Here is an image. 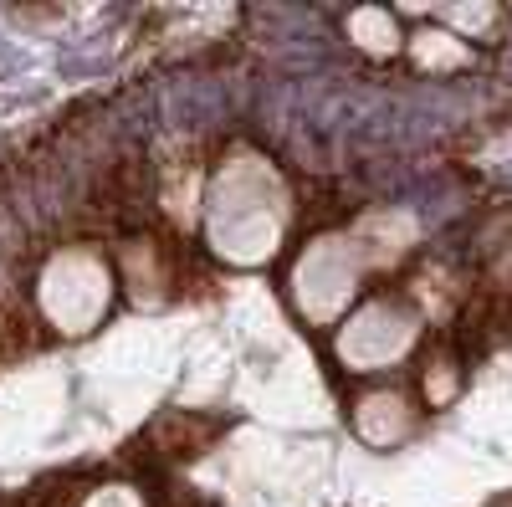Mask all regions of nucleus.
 I'll list each match as a JSON object with an SVG mask.
<instances>
[{"label": "nucleus", "instance_id": "nucleus-1", "mask_svg": "<svg viewBox=\"0 0 512 507\" xmlns=\"http://www.w3.org/2000/svg\"><path fill=\"white\" fill-rule=\"evenodd\" d=\"M200 221L205 241L231 267H262L282 251L292 205L277 180V169L262 154H231L200 190Z\"/></svg>", "mask_w": 512, "mask_h": 507}, {"label": "nucleus", "instance_id": "nucleus-7", "mask_svg": "<svg viewBox=\"0 0 512 507\" xmlns=\"http://www.w3.org/2000/svg\"><path fill=\"white\" fill-rule=\"evenodd\" d=\"M410 62L420 67V72H461L466 62H472V47L456 36V31H446V26H420V31H410Z\"/></svg>", "mask_w": 512, "mask_h": 507}, {"label": "nucleus", "instance_id": "nucleus-8", "mask_svg": "<svg viewBox=\"0 0 512 507\" xmlns=\"http://www.w3.org/2000/svg\"><path fill=\"white\" fill-rule=\"evenodd\" d=\"M349 41L369 57H395L405 47V31H400V16L384 11V6H359L349 11Z\"/></svg>", "mask_w": 512, "mask_h": 507}, {"label": "nucleus", "instance_id": "nucleus-6", "mask_svg": "<svg viewBox=\"0 0 512 507\" xmlns=\"http://www.w3.org/2000/svg\"><path fill=\"white\" fill-rule=\"evenodd\" d=\"M349 236L359 241L369 272H390L405 251L415 246V216H410V210H369V216Z\"/></svg>", "mask_w": 512, "mask_h": 507}, {"label": "nucleus", "instance_id": "nucleus-10", "mask_svg": "<svg viewBox=\"0 0 512 507\" xmlns=\"http://www.w3.org/2000/svg\"><path fill=\"white\" fill-rule=\"evenodd\" d=\"M77 507H149V502H144V492L134 482H103V487H93L88 497H82Z\"/></svg>", "mask_w": 512, "mask_h": 507}, {"label": "nucleus", "instance_id": "nucleus-9", "mask_svg": "<svg viewBox=\"0 0 512 507\" xmlns=\"http://www.w3.org/2000/svg\"><path fill=\"white\" fill-rule=\"evenodd\" d=\"M425 21H441L456 36H482L502 21V6H425Z\"/></svg>", "mask_w": 512, "mask_h": 507}, {"label": "nucleus", "instance_id": "nucleus-5", "mask_svg": "<svg viewBox=\"0 0 512 507\" xmlns=\"http://www.w3.org/2000/svg\"><path fill=\"white\" fill-rule=\"evenodd\" d=\"M354 431H359L364 446L390 451V446H400L415 431V410H410V400L400 390H369L354 405Z\"/></svg>", "mask_w": 512, "mask_h": 507}, {"label": "nucleus", "instance_id": "nucleus-2", "mask_svg": "<svg viewBox=\"0 0 512 507\" xmlns=\"http://www.w3.org/2000/svg\"><path fill=\"white\" fill-rule=\"evenodd\" d=\"M113 267L93 246H57L36 272V313L62 338H88L113 308Z\"/></svg>", "mask_w": 512, "mask_h": 507}, {"label": "nucleus", "instance_id": "nucleus-3", "mask_svg": "<svg viewBox=\"0 0 512 507\" xmlns=\"http://www.w3.org/2000/svg\"><path fill=\"white\" fill-rule=\"evenodd\" d=\"M369 262L349 231H328L313 236L303 251L292 257L287 272V298L292 313L303 318L308 328H328V323H344V313L354 308V298L364 292Z\"/></svg>", "mask_w": 512, "mask_h": 507}, {"label": "nucleus", "instance_id": "nucleus-4", "mask_svg": "<svg viewBox=\"0 0 512 507\" xmlns=\"http://www.w3.org/2000/svg\"><path fill=\"white\" fill-rule=\"evenodd\" d=\"M420 344V313L405 303V298H379L359 303L344 323H338V338H333V354L349 374H379V369H395L415 354Z\"/></svg>", "mask_w": 512, "mask_h": 507}]
</instances>
